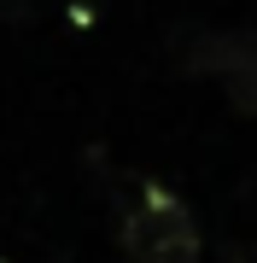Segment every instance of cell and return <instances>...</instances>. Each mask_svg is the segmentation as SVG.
<instances>
[{"label":"cell","mask_w":257,"mask_h":263,"mask_svg":"<svg viewBox=\"0 0 257 263\" xmlns=\"http://www.w3.org/2000/svg\"><path fill=\"white\" fill-rule=\"evenodd\" d=\"M123 263H199L205 240H199V216L164 181H141L134 205L123 211Z\"/></svg>","instance_id":"obj_1"},{"label":"cell","mask_w":257,"mask_h":263,"mask_svg":"<svg viewBox=\"0 0 257 263\" xmlns=\"http://www.w3.org/2000/svg\"><path fill=\"white\" fill-rule=\"evenodd\" d=\"M181 65L193 76H216L228 105L240 117H257V29H216V35H199Z\"/></svg>","instance_id":"obj_2"}]
</instances>
